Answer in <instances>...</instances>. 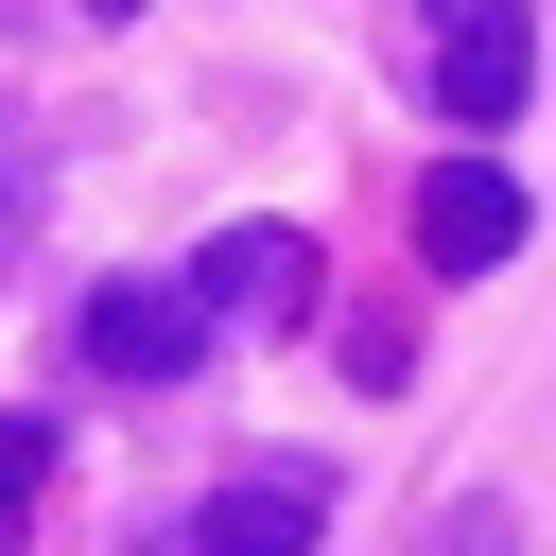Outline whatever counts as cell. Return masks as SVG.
<instances>
[{
  "label": "cell",
  "mask_w": 556,
  "mask_h": 556,
  "mask_svg": "<svg viewBox=\"0 0 556 556\" xmlns=\"http://www.w3.org/2000/svg\"><path fill=\"white\" fill-rule=\"evenodd\" d=\"M521 87H539V0H434V122L504 139Z\"/></svg>",
  "instance_id": "obj_1"
},
{
  "label": "cell",
  "mask_w": 556,
  "mask_h": 556,
  "mask_svg": "<svg viewBox=\"0 0 556 556\" xmlns=\"http://www.w3.org/2000/svg\"><path fill=\"white\" fill-rule=\"evenodd\" d=\"M70 348H87V382H174V365H208V295L191 278H104L70 313Z\"/></svg>",
  "instance_id": "obj_2"
},
{
  "label": "cell",
  "mask_w": 556,
  "mask_h": 556,
  "mask_svg": "<svg viewBox=\"0 0 556 556\" xmlns=\"http://www.w3.org/2000/svg\"><path fill=\"white\" fill-rule=\"evenodd\" d=\"M330 539V486L313 469H261V486H208V504H174L139 556H313Z\"/></svg>",
  "instance_id": "obj_3"
},
{
  "label": "cell",
  "mask_w": 556,
  "mask_h": 556,
  "mask_svg": "<svg viewBox=\"0 0 556 556\" xmlns=\"http://www.w3.org/2000/svg\"><path fill=\"white\" fill-rule=\"evenodd\" d=\"M417 261H434V278L521 261V174H504V156H434V174H417Z\"/></svg>",
  "instance_id": "obj_4"
},
{
  "label": "cell",
  "mask_w": 556,
  "mask_h": 556,
  "mask_svg": "<svg viewBox=\"0 0 556 556\" xmlns=\"http://www.w3.org/2000/svg\"><path fill=\"white\" fill-rule=\"evenodd\" d=\"M191 295H208V330H295V313H313V243H295V226H226V243L191 261Z\"/></svg>",
  "instance_id": "obj_5"
},
{
  "label": "cell",
  "mask_w": 556,
  "mask_h": 556,
  "mask_svg": "<svg viewBox=\"0 0 556 556\" xmlns=\"http://www.w3.org/2000/svg\"><path fill=\"white\" fill-rule=\"evenodd\" d=\"M417 556H521V504H504V486H469V504H434V521H417Z\"/></svg>",
  "instance_id": "obj_6"
},
{
  "label": "cell",
  "mask_w": 556,
  "mask_h": 556,
  "mask_svg": "<svg viewBox=\"0 0 556 556\" xmlns=\"http://www.w3.org/2000/svg\"><path fill=\"white\" fill-rule=\"evenodd\" d=\"M52 452H70V434H52V417H0V521H17V504H35V486H52Z\"/></svg>",
  "instance_id": "obj_7"
},
{
  "label": "cell",
  "mask_w": 556,
  "mask_h": 556,
  "mask_svg": "<svg viewBox=\"0 0 556 556\" xmlns=\"http://www.w3.org/2000/svg\"><path fill=\"white\" fill-rule=\"evenodd\" d=\"M70 17H139V0H70Z\"/></svg>",
  "instance_id": "obj_8"
},
{
  "label": "cell",
  "mask_w": 556,
  "mask_h": 556,
  "mask_svg": "<svg viewBox=\"0 0 556 556\" xmlns=\"http://www.w3.org/2000/svg\"><path fill=\"white\" fill-rule=\"evenodd\" d=\"M0 208H17V139H0Z\"/></svg>",
  "instance_id": "obj_9"
}]
</instances>
